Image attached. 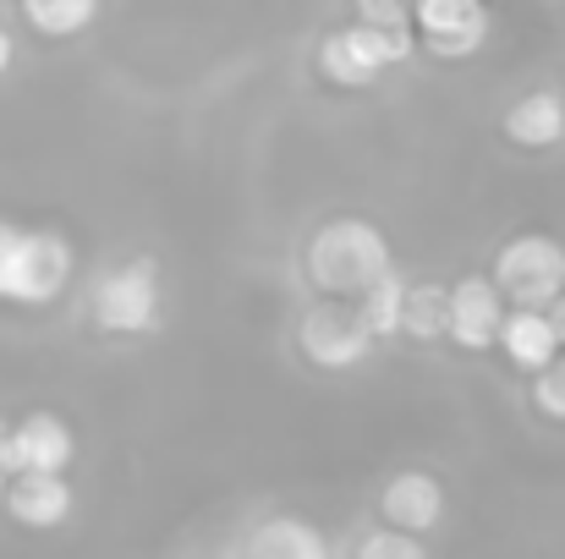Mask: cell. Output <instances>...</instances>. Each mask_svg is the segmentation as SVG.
Segmentation results:
<instances>
[{
  "label": "cell",
  "instance_id": "6da1fadb",
  "mask_svg": "<svg viewBox=\"0 0 565 559\" xmlns=\"http://www.w3.org/2000/svg\"><path fill=\"white\" fill-rule=\"evenodd\" d=\"M390 241L374 219H330L313 230L308 241V280L324 291V297H369L379 280L390 275Z\"/></svg>",
  "mask_w": 565,
  "mask_h": 559
},
{
  "label": "cell",
  "instance_id": "7a4b0ae2",
  "mask_svg": "<svg viewBox=\"0 0 565 559\" xmlns=\"http://www.w3.org/2000/svg\"><path fill=\"white\" fill-rule=\"evenodd\" d=\"M72 280V247L55 230H22L0 219V302L44 308Z\"/></svg>",
  "mask_w": 565,
  "mask_h": 559
},
{
  "label": "cell",
  "instance_id": "3957f363",
  "mask_svg": "<svg viewBox=\"0 0 565 559\" xmlns=\"http://www.w3.org/2000/svg\"><path fill=\"white\" fill-rule=\"evenodd\" d=\"M412 50H417V28H369V22H352V28H335L319 44V72L335 88H369V83H379V72H390Z\"/></svg>",
  "mask_w": 565,
  "mask_h": 559
},
{
  "label": "cell",
  "instance_id": "277c9868",
  "mask_svg": "<svg viewBox=\"0 0 565 559\" xmlns=\"http://www.w3.org/2000/svg\"><path fill=\"white\" fill-rule=\"evenodd\" d=\"M494 286L533 313H555V302L565 297V247L555 236H511L494 258Z\"/></svg>",
  "mask_w": 565,
  "mask_h": 559
},
{
  "label": "cell",
  "instance_id": "5b68a950",
  "mask_svg": "<svg viewBox=\"0 0 565 559\" xmlns=\"http://www.w3.org/2000/svg\"><path fill=\"white\" fill-rule=\"evenodd\" d=\"M160 319V269L154 258H132L94 286V324L105 335H143Z\"/></svg>",
  "mask_w": 565,
  "mask_h": 559
},
{
  "label": "cell",
  "instance_id": "8992f818",
  "mask_svg": "<svg viewBox=\"0 0 565 559\" xmlns=\"http://www.w3.org/2000/svg\"><path fill=\"white\" fill-rule=\"evenodd\" d=\"M412 28H417L428 55L467 61L489 39V6L483 0H417L412 6Z\"/></svg>",
  "mask_w": 565,
  "mask_h": 559
},
{
  "label": "cell",
  "instance_id": "52a82bcc",
  "mask_svg": "<svg viewBox=\"0 0 565 559\" xmlns=\"http://www.w3.org/2000/svg\"><path fill=\"white\" fill-rule=\"evenodd\" d=\"M297 346L313 368H330V373H347L358 368L369 352H374V335L363 330L358 308H335V302H319L313 313H302V330H297Z\"/></svg>",
  "mask_w": 565,
  "mask_h": 559
},
{
  "label": "cell",
  "instance_id": "ba28073f",
  "mask_svg": "<svg viewBox=\"0 0 565 559\" xmlns=\"http://www.w3.org/2000/svg\"><path fill=\"white\" fill-rule=\"evenodd\" d=\"M505 291L483 275H467L450 286V341L467 346V352H489L500 346V330H505Z\"/></svg>",
  "mask_w": 565,
  "mask_h": 559
},
{
  "label": "cell",
  "instance_id": "9c48e42d",
  "mask_svg": "<svg viewBox=\"0 0 565 559\" xmlns=\"http://www.w3.org/2000/svg\"><path fill=\"white\" fill-rule=\"evenodd\" d=\"M500 352L511 357V368L522 373H550L565 357V335L555 324V313H533V308H516L500 330Z\"/></svg>",
  "mask_w": 565,
  "mask_h": 559
},
{
  "label": "cell",
  "instance_id": "30bf717a",
  "mask_svg": "<svg viewBox=\"0 0 565 559\" xmlns=\"http://www.w3.org/2000/svg\"><path fill=\"white\" fill-rule=\"evenodd\" d=\"M379 516L395 527V533H428L439 516H445V488H439V477H428V472H395L390 483H384V494H379Z\"/></svg>",
  "mask_w": 565,
  "mask_h": 559
},
{
  "label": "cell",
  "instance_id": "8fae6325",
  "mask_svg": "<svg viewBox=\"0 0 565 559\" xmlns=\"http://www.w3.org/2000/svg\"><path fill=\"white\" fill-rule=\"evenodd\" d=\"M72 428L55 417V411H28L17 422V477L22 472H50V477H66L72 466Z\"/></svg>",
  "mask_w": 565,
  "mask_h": 559
},
{
  "label": "cell",
  "instance_id": "7c38bea8",
  "mask_svg": "<svg viewBox=\"0 0 565 559\" xmlns=\"http://www.w3.org/2000/svg\"><path fill=\"white\" fill-rule=\"evenodd\" d=\"M6 505L22 527L33 533H50L72 516V483L66 477H50V472H22L11 488H6Z\"/></svg>",
  "mask_w": 565,
  "mask_h": 559
},
{
  "label": "cell",
  "instance_id": "4fadbf2b",
  "mask_svg": "<svg viewBox=\"0 0 565 559\" xmlns=\"http://www.w3.org/2000/svg\"><path fill=\"white\" fill-rule=\"evenodd\" d=\"M242 559H330V544L302 516H269V522H258L247 533Z\"/></svg>",
  "mask_w": 565,
  "mask_h": 559
},
{
  "label": "cell",
  "instance_id": "5bb4252c",
  "mask_svg": "<svg viewBox=\"0 0 565 559\" xmlns=\"http://www.w3.org/2000/svg\"><path fill=\"white\" fill-rule=\"evenodd\" d=\"M505 138L516 149H555L565 138V94L555 88H533L505 110Z\"/></svg>",
  "mask_w": 565,
  "mask_h": 559
},
{
  "label": "cell",
  "instance_id": "9a60e30c",
  "mask_svg": "<svg viewBox=\"0 0 565 559\" xmlns=\"http://www.w3.org/2000/svg\"><path fill=\"white\" fill-rule=\"evenodd\" d=\"M406 297H412V286H406L395 269L379 280L369 297H358V319H363V330H369L374 341H390V335L406 330Z\"/></svg>",
  "mask_w": 565,
  "mask_h": 559
},
{
  "label": "cell",
  "instance_id": "2e32d148",
  "mask_svg": "<svg viewBox=\"0 0 565 559\" xmlns=\"http://www.w3.org/2000/svg\"><path fill=\"white\" fill-rule=\"evenodd\" d=\"M22 17H28V28L44 33V39H72V33L94 28L99 0H22Z\"/></svg>",
  "mask_w": 565,
  "mask_h": 559
},
{
  "label": "cell",
  "instance_id": "e0dca14e",
  "mask_svg": "<svg viewBox=\"0 0 565 559\" xmlns=\"http://www.w3.org/2000/svg\"><path fill=\"white\" fill-rule=\"evenodd\" d=\"M406 335H417V341L450 335V291L445 286H412V297H406Z\"/></svg>",
  "mask_w": 565,
  "mask_h": 559
},
{
  "label": "cell",
  "instance_id": "ac0fdd59",
  "mask_svg": "<svg viewBox=\"0 0 565 559\" xmlns=\"http://www.w3.org/2000/svg\"><path fill=\"white\" fill-rule=\"evenodd\" d=\"M358 559H428V549L412 538V533H395V527H379L358 544Z\"/></svg>",
  "mask_w": 565,
  "mask_h": 559
},
{
  "label": "cell",
  "instance_id": "d6986e66",
  "mask_svg": "<svg viewBox=\"0 0 565 559\" xmlns=\"http://www.w3.org/2000/svg\"><path fill=\"white\" fill-rule=\"evenodd\" d=\"M533 406H539L544 417L565 422V357L550 373H539V378H533Z\"/></svg>",
  "mask_w": 565,
  "mask_h": 559
},
{
  "label": "cell",
  "instance_id": "ffe728a7",
  "mask_svg": "<svg viewBox=\"0 0 565 559\" xmlns=\"http://www.w3.org/2000/svg\"><path fill=\"white\" fill-rule=\"evenodd\" d=\"M412 6L417 0H358V22H369V28H412Z\"/></svg>",
  "mask_w": 565,
  "mask_h": 559
},
{
  "label": "cell",
  "instance_id": "44dd1931",
  "mask_svg": "<svg viewBox=\"0 0 565 559\" xmlns=\"http://www.w3.org/2000/svg\"><path fill=\"white\" fill-rule=\"evenodd\" d=\"M17 477V422L0 417V483Z\"/></svg>",
  "mask_w": 565,
  "mask_h": 559
},
{
  "label": "cell",
  "instance_id": "7402d4cb",
  "mask_svg": "<svg viewBox=\"0 0 565 559\" xmlns=\"http://www.w3.org/2000/svg\"><path fill=\"white\" fill-rule=\"evenodd\" d=\"M6 66H11V33L0 28V77H6Z\"/></svg>",
  "mask_w": 565,
  "mask_h": 559
},
{
  "label": "cell",
  "instance_id": "603a6c76",
  "mask_svg": "<svg viewBox=\"0 0 565 559\" xmlns=\"http://www.w3.org/2000/svg\"><path fill=\"white\" fill-rule=\"evenodd\" d=\"M555 324H561V335H565V297L555 302Z\"/></svg>",
  "mask_w": 565,
  "mask_h": 559
}]
</instances>
